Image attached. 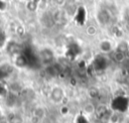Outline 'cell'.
I'll return each instance as SVG.
<instances>
[{
	"mask_svg": "<svg viewBox=\"0 0 129 123\" xmlns=\"http://www.w3.org/2000/svg\"><path fill=\"white\" fill-rule=\"evenodd\" d=\"M48 98L50 100V102L54 105H59L62 104L64 98H66V91L61 86H53L48 94Z\"/></svg>",
	"mask_w": 129,
	"mask_h": 123,
	"instance_id": "6da1fadb",
	"label": "cell"
},
{
	"mask_svg": "<svg viewBox=\"0 0 129 123\" xmlns=\"http://www.w3.org/2000/svg\"><path fill=\"white\" fill-rule=\"evenodd\" d=\"M115 48H116V45L109 38H103L98 43V49H99V51L102 54L113 53V51L115 50Z\"/></svg>",
	"mask_w": 129,
	"mask_h": 123,
	"instance_id": "7a4b0ae2",
	"label": "cell"
},
{
	"mask_svg": "<svg viewBox=\"0 0 129 123\" xmlns=\"http://www.w3.org/2000/svg\"><path fill=\"white\" fill-rule=\"evenodd\" d=\"M111 18H112V15H111L110 11L105 8L100 9L96 12V20H97L98 24L101 26L108 25L111 22Z\"/></svg>",
	"mask_w": 129,
	"mask_h": 123,
	"instance_id": "3957f363",
	"label": "cell"
},
{
	"mask_svg": "<svg viewBox=\"0 0 129 123\" xmlns=\"http://www.w3.org/2000/svg\"><path fill=\"white\" fill-rule=\"evenodd\" d=\"M39 56L43 63H45L46 65H50V63L54 58V53L49 48H43L39 51Z\"/></svg>",
	"mask_w": 129,
	"mask_h": 123,
	"instance_id": "277c9868",
	"label": "cell"
},
{
	"mask_svg": "<svg viewBox=\"0 0 129 123\" xmlns=\"http://www.w3.org/2000/svg\"><path fill=\"white\" fill-rule=\"evenodd\" d=\"M55 12L56 13H54L52 15V19L54 20V22L57 24H63L66 22L68 14L66 13V11L62 8H58L57 10H55Z\"/></svg>",
	"mask_w": 129,
	"mask_h": 123,
	"instance_id": "5b68a950",
	"label": "cell"
},
{
	"mask_svg": "<svg viewBox=\"0 0 129 123\" xmlns=\"http://www.w3.org/2000/svg\"><path fill=\"white\" fill-rule=\"evenodd\" d=\"M32 114H33V117H34V118H36V119H38V120H41V119H43L44 116H45V110H44L43 107L37 106V107L34 108Z\"/></svg>",
	"mask_w": 129,
	"mask_h": 123,
	"instance_id": "8992f818",
	"label": "cell"
},
{
	"mask_svg": "<svg viewBox=\"0 0 129 123\" xmlns=\"http://www.w3.org/2000/svg\"><path fill=\"white\" fill-rule=\"evenodd\" d=\"M112 54H113V57H114L115 61H117V63H122L126 58V52H123V51H121L119 49H116V48H115V50L113 51Z\"/></svg>",
	"mask_w": 129,
	"mask_h": 123,
	"instance_id": "52a82bcc",
	"label": "cell"
},
{
	"mask_svg": "<svg viewBox=\"0 0 129 123\" xmlns=\"http://www.w3.org/2000/svg\"><path fill=\"white\" fill-rule=\"evenodd\" d=\"M96 110H97L96 106H95L93 103H91V102L87 103V104L84 106V108H83L84 113H85L86 115H89V116H91V115L95 114V113H96Z\"/></svg>",
	"mask_w": 129,
	"mask_h": 123,
	"instance_id": "ba28073f",
	"label": "cell"
},
{
	"mask_svg": "<svg viewBox=\"0 0 129 123\" xmlns=\"http://www.w3.org/2000/svg\"><path fill=\"white\" fill-rule=\"evenodd\" d=\"M86 33L91 36V37H95L98 34V27L96 25H88L86 28Z\"/></svg>",
	"mask_w": 129,
	"mask_h": 123,
	"instance_id": "9c48e42d",
	"label": "cell"
},
{
	"mask_svg": "<svg viewBox=\"0 0 129 123\" xmlns=\"http://www.w3.org/2000/svg\"><path fill=\"white\" fill-rule=\"evenodd\" d=\"M8 122L9 123H24V120H23V118H22L21 115H19V114H13L10 117V119H9Z\"/></svg>",
	"mask_w": 129,
	"mask_h": 123,
	"instance_id": "30bf717a",
	"label": "cell"
},
{
	"mask_svg": "<svg viewBox=\"0 0 129 123\" xmlns=\"http://www.w3.org/2000/svg\"><path fill=\"white\" fill-rule=\"evenodd\" d=\"M53 1V4L57 7V8H63L64 5L67 4L68 0H52Z\"/></svg>",
	"mask_w": 129,
	"mask_h": 123,
	"instance_id": "8fae6325",
	"label": "cell"
}]
</instances>
